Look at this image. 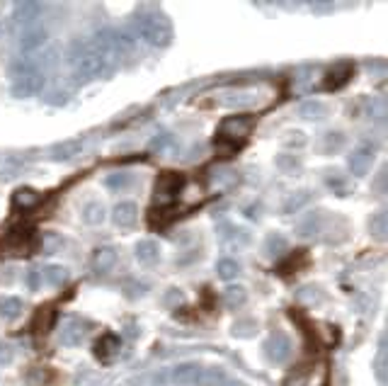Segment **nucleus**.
I'll return each instance as SVG.
<instances>
[{"instance_id":"1","label":"nucleus","mask_w":388,"mask_h":386,"mask_svg":"<svg viewBox=\"0 0 388 386\" xmlns=\"http://www.w3.org/2000/svg\"><path fill=\"white\" fill-rule=\"evenodd\" d=\"M133 32L143 41L153 44V47H165L173 39V27L160 12H136L133 15Z\"/></svg>"},{"instance_id":"2","label":"nucleus","mask_w":388,"mask_h":386,"mask_svg":"<svg viewBox=\"0 0 388 386\" xmlns=\"http://www.w3.org/2000/svg\"><path fill=\"white\" fill-rule=\"evenodd\" d=\"M252 124H255V119H252V117H243V114H233V117H226L224 122H221L219 131H216L214 146H216V149L224 151V153H230L233 149H238L240 141H243L248 134H250Z\"/></svg>"},{"instance_id":"3","label":"nucleus","mask_w":388,"mask_h":386,"mask_svg":"<svg viewBox=\"0 0 388 386\" xmlns=\"http://www.w3.org/2000/svg\"><path fill=\"white\" fill-rule=\"evenodd\" d=\"M224 379L221 369H214V367H204V365H180L177 369L173 372V381L177 386H216Z\"/></svg>"},{"instance_id":"4","label":"nucleus","mask_w":388,"mask_h":386,"mask_svg":"<svg viewBox=\"0 0 388 386\" xmlns=\"http://www.w3.org/2000/svg\"><path fill=\"white\" fill-rule=\"evenodd\" d=\"M182 185H184L182 173H173V170H168V173L158 175V180H155V202H158V206L173 204V202L177 200Z\"/></svg>"},{"instance_id":"5","label":"nucleus","mask_w":388,"mask_h":386,"mask_svg":"<svg viewBox=\"0 0 388 386\" xmlns=\"http://www.w3.org/2000/svg\"><path fill=\"white\" fill-rule=\"evenodd\" d=\"M291 355V340L284 333L270 335V340L265 343V357L274 365H284Z\"/></svg>"},{"instance_id":"6","label":"nucleus","mask_w":388,"mask_h":386,"mask_svg":"<svg viewBox=\"0 0 388 386\" xmlns=\"http://www.w3.org/2000/svg\"><path fill=\"white\" fill-rule=\"evenodd\" d=\"M87 335V328L83 321L78 319H68L66 323L61 325V333H58V340H61V345L73 347V345H80L83 338Z\"/></svg>"},{"instance_id":"7","label":"nucleus","mask_w":388,"mask_h":386,"mask_svg":"<svg viewBox=\"0 0 388 386\" xmlns=\"http://www.w3.org/2000/svg\"><path fill=\"white\" fill-rule=\"evenodd\" d=\"M352 73H354L352 63H347V61L337 63V66H332L330 71H327L325 83H323V85H325V90H340L343 85H347L349 83Z\"/></svg>"},{"instance_id":"8","label":"nucleus","mask_w":388,"mask_h":386,"mask_svg":"<svg viewBox=\"0 0 388 386\" xmlns=\"http://www.w3.org/2000/svg\"><path fill=\"white\" fill-rule=\"evenodd\" d=\"M32 241H34V228L32 226H15L6 236V246L10 250H27V248H32Z\"/></svg>"},{"instance_id":"9","label":"nucleus","mask_w":388,"mask_h":386,"mask_svg":"<svg viewBox=\"0 0 388 386\" xmlns=\"http://www.w3.org/2000/svg\"><path fill=\"white\" fill-rule=\"evenodd\" d=\"M136 217H138V209L131 202H122V204H117L112 211V219L119 228H131L133 224H136Z\"/></svg>"},{"instance_id":"10","label":"nucleus","mask_w":388,"mask_h":386,"mask_svg":"<svg viewBox=\"0 0 388 386\" xmlns=\"http://www.w3.org/2000/svg\"><path fill=\"white\" fill-rule=\"evenodd\" d=\"M117 352H119V338L114 333H105L95 343V357H100L103 362H112V357Z\"/></svg>"},{"instance_id":"11","label":"nucleus","mask_w":388,"mask_h":386,"mask_svg":"<svg viewBox=\"0 0 388 386\" xmlns=\"http://www.w3.org/2000/svg\"><path fill=\"white\" fill-rule=\"evenodd\" d=\"M371 163H374L371 149H357L352 156H349V170H352L354 175H367Z\"/></svg>"},{"instance_id":"12","label":"nucleus","mask_w":388,"mask_h":386,"mask_svg":"<svg viewBox=\"0 0 388 386\" xmlns=\"http://www.w3.org/2000/svg\"><path fill=\"white\" fill-rule=\"evenodd\" d=\"M46 41V30L44 27H30V30H25L22 32V36H20V47H22V52H32V49H36V47H41Z\"/></svg>"},{"instance_id":"13","label":"nucleus","mask_w":388,"mask_h":386,"mask_svg":"<svg viewBox=\"0 0 388 386\" xmlns=\"http://www.w3.org/2000/svg\"><path fill=\"white\" fill-rule=\"evenodd\" d=\"M133 255H136L138 263L153 265L155 260H158V255H160V248H158V243H155V241H141L136 246V250H133Z\"/></svg>"},{"instance_id":"14","label":"nucleus","mask_w":388,"mask_h":386,"mask_svg":"<svg viewBox=\"0 0 388 386\" xmlns=\"http://www.w3.org/2000/svg\"><path fill=\"white\" fill-rule=\"evenodd\" d=\"M54 321H56V311H54V306H41V309L36 311L32 328H34V333H49V330L54 328Z\"/></svg>"},{"instance_id":"15","label":"nucleus","mask_w":388,"mask_h":386,"mask_svg":"<svg viewBox=\"0 0 388 386\" xmlns=\"http://www.w3.org/2000/svg\"><path fill=\"white\" fill-rule=\"evenodd\" d=\"M114 263H117V250L114 248H100L95 253V257H92V268L97 272H109L114 268Z\"/></svg>"},{"instance_id":"16","label":"nucleus","mask_w":388,"mask_h":386,"mask_svg":"<svg viewBox=\"0 0 388 386\" xmlns=\"http://www.w3.org/2000/svg\"><path fill=\"white\" fill-rule=\"evenodd\" d=\"M39 12H41V3L25 0V3H17L15 6V20L22 22V25H30V22H34L39 17Z\"/></svg>"},{"instance_id":"17","label":"nucleus","mask_w":388,"mask_h":386,"mask_svg":"<svg viewBox=\"0 0 388 386\" xmlns=\"http://www.w3.org/2000/svg\"><path fill=\"white\" fill-rule=\"evenodd\" d=\"M297 231H299V236H303V238H308V236H313V233L323 231V214H321V211H311V214H308L303 222H299Z\"/></svg>"},{"instance_id":"18","label":"nucleus","mask_w":388,"mask_h":386,"mask_svg":"<svg viewBox=\"0 0 388 386\" xmlns=\"http://www.w3.org/2000/svg\"><path fill=\"white\" fill-rule=\"evenodd\" d=\"M39 275H41V282H46L49 287H61L68 277L66 268H61V265H49V268L39 270Z\"/></svg>"},{"instance_id":"19","label":"nucleus","mask_w":388,"mask_h":386,"mask_svg":"<svg viewBox=\"0 0 388 386\" xmlns=\"http://www.w3.org/2000/svg\"><path fill=\"white\" fill-rule=\"evenodd\" d=\"M22 301L17 297H3L0 299V319H6V321H15L17 316L22 314Z\"/></svg>"},{"instance_id":"20","label":"nucleus","mask_w":388,"mask_h":386,"mask_svg":"<svg viewBox=\"0 0 388 386\" xmlns=\"http://www.w3.org/2000/svg\"><path fill=\"white\" fill-rule=\"evenodd\" d=\"M286 250H289V243H286V238L279 236V233H272L265 241V255L279 257V255H284Z\"/></svg>"},{"instance_id":"21","label":"nucleus","mask_w":388,"mask_h":386,"mask_svg":"<svg viewBox=\"0 0 388 386\" xmlns=\"http://www.w3.org/2000/svg\"><path fill=\"white\" fill-rule=\"evenodd\" d=\"M83 222L90 224V226L103 224L105 222V206L100 204V202H90V204H85V209H83Z\"/></svg>"},{"instance_id":"22","label":"nucleus","mask_w":388,"mask_h":386,"mask_svg":"<svg viewBox=\"0 0 388 386\" xmlns=\"http://www.w3.org/2000/svg\"><path fill=\"white\" fill-rule=\"evenodd\" d=\"M246 299H248L246 287H228L224 294V304L228 309H240V306L246 304Z\"/></svg>"},{"instance_id":"23","label":"nucleus","mask_w":388,"mask_h":386,"mask_svg":"<svg viewBox=\"0 0 388 386\" xmlns=\"http://www.w3.org/2000/svg\"><path fill=\"white\" fill-rule=\"evenodd\" d=\"M299 114L306 119H321L327 114V107L321 103V100H306V103L299 107Z\"/></svg>"},{"instance_id":"24","label":"nucleus","mask_w":388,"mask_h":386,"mask_svg":"<svg viewBox=\"0 0 388 386\" xmlns=\"http://www.w3.org/2000/svg\"><path fill=\"white\" fill-rule=\"evenodd\" d=\"M240 272V265L235 263L233 257H224V260H219V265H216V275H219L221 279H235Z\"/></svg>"},{"instance_id":"25","label":"nucleus","mask_w":388,"mask_h":386,"mask_svg":"<svg viewBox=\"0 0 388 386\" xmlns=\"http://www.w3.org/2000/svg\"><path fill=\"white\" fill-rule=\"evenodd\" d=\"M41 197L36 195L34 190H30V187H25V190H17L15 197H12V204L15 206H22V209H32V206L39 202Z\"/></svg>"},{"instance_id":"26","label":"nucleus","mask_w":388,"mask_h":386,"mask_svg":"<svg viewBox=\"0 0 388 386\" xmlns=\"http://www.w3.org/2000/svg\"><path fill=\"white\" fill-rule=\"evenodd\" d=\"M80 149H83L80 141H66V144H61V146H56V149H54V158H56V160H68V158H73L76 153H80Z\"/></svg>"},{"instance_id":"27","label":"nucleus","mask_w":388,"mask_h":386,"mask_svg":"<svg viewBox=\"0 0 388 386\" xmlns=\"http://www.w3.org/2000/svg\"><path fill=\"white\" fill-rule=\"evenodd\" d=\"M105 185H107L109 190H114V192H122V190H127V187L131 185V178H129V173H112V175L105 180Z\"/></svg>"},{"instance_id":"28","label":"nucleus","mask_w":388,"mask_h":386,"mask_svg":"<svg viewBox=\"0 0 388 386\" xmlns=\"http://www.w3.org/2000/svg\"><path fill=\"white\" fill-rule=\"evenodd\" d=\"M388 219H386V211H378V214H374L371 222H369V228H371V233L376 238H383L388 231Z\"/></svg>"},{"instance_id":"29","label":"nucleus","mask_w":388,"mask_h":386,"mask_svg":"<svg viewBox=\"0 0 388 386\" xmlns=\"http://www.w3.org/2000/svg\"><path fill=\"white\" fill-rule=\"evenodd\" d=\"M308 202H311V195H308L306 190H301V192H297L294 197H289V200H286L284 211H286V214H291V211H299L303 204H308Z\"/></svg>"},{"instance_id":"30","label":"nucleus","mask_w":388,"mask_h":386,"mask_svg":"<svg viewBox=\"0 0 388 386\" xmlns=\"http://www.w3.org/2000/svg\"><path fill=\"white\" fill-rule=\"evenodd\" d=\"M343 144H345V136L340 134V131H327L325 139H323V149L325 151H330V149L337 151Z\"/></svg>"},{"instance_id":"31","label":"nucleus","mask_w":388,"mask_h":386,"mask_svg":"<svg viewBox=\"0 0 388 386\" xmlns=\"http://www.w3.org/2000/svg\"><path fill=\"white\" fill-rule=\"evenodd\" d=\"M374 372H376V379L381 381V384H386V352H378L376 362H374Z\"/></svg>"},{"instance_id":"32","label":"nucleus","mask_w":388,"mask_h":386,"mask_svg":"<svg viewBox=\"0 0 388 386\" xmlns=\"http://www.w3.org/2000/svg\"><path fill=\"white\" fill-rule=\"evenodd\" d=\"M41 248H44V253H56L58 248H61V238L58 236H44L41 238Z\"/></svg>"},{"instance_id":"33","label":"nucleus","mask_w":388,"mask_h":386,"mask_svg":"<svg viewBox=\"0 0 388 386\" xmlns=\"http://www.w3.org/2000/svg\"><path fill=\"white\" fill-rule=\"evenodd\" d=\"M308 384V372H297L291 374V379L286 381V386H306Z\"/></svg>"},{"instance_id":"34","label":"nucleus","mask_w":388,"mask_h":386,"mask_svg":"<svg viewBox=\"0 0 388 386\" xmlns=\"http://www.w3.org/2000/svg\"><path fill=\"white\" fill-rule=\"evenodd\" d=\"M27 284H30V289H39L41 287L39 270H30V272H27Z\"/></svg>"},{"instance_id":"35","label":"nucleus","mask_w":388,"mask_h":386,"mask_svg":"<svg viewBox=\"0 0 388 386\" xmlns=\"http://www.w3.org/2000/svg\"><path fill=\"white\" fill-rule=\"evenodd\" d=\"M182 301V294L177 292V289H170L168 294H165V306H175Z\"/></svg>"},{"instance_id":"36","label":"nucleus","mask_w":388,"mask_h":386,"mask_svg":"<svg viewBox=\"0 0 388 386\" xmlns=\"http://www.w3.org/2000/svg\"><path fill=\"white\" fill-rule=\"evenodd\" d=\"M168 144H170V134H163V136H160V139H153V141H151V149H153V151H155V149L163 151Z\"/></svg>"},{"instance_id":"37","label":"nucleus","mask_w":388,"mask_h":386,"mask_svg":"<svg viewBox=\"0 0 388 386\" xmlns=\"http://www.w3.org/2000/svg\"><path fill=\"white\" fill-rule=\"evenodd\" d=\"M277 165H279L281 170H286V165H291V168H299V160L297 158L289 160V156H279V158H277Z\"/></svg>"},{"instance_id":"38","label":"nucleus","mask_w":388,"mask_h":386,"mask_svg":"<svg viewBox=\"0 0 388 386\" xmlns=\"http://www.w3.org/2000/svg\"><path fill=\"white\" fill-rule=\"evenodd\" d=\"M374 190H378V192L386 190V170H381V173H378L376 182H374Z\"/></svg>"},{"instance_id":"39","label":"nucleus","mask_w":388,"mask_h":386,"mask_svg":"<svg viewBox=\"0 0 388 386\" xmlns=\"http://www.w3.org/2000/svg\"><path fill=\"white\" fill-rule=\"evenodd\" d=\"M10 350H8V347L6 345H3V347H0V362H10Z\"/></svg>"},{"instance_id":"40","label":"nucleus","mask_w":388,"mask_h":386,"mask_svg":"<svg viewBox=\"0 0 388 386\" xmlns=\"http://www.w3.org/2000/svg\"><path fill=\"white\" fill-rule=\"evenodd\" d=\"M313 10H318V12H327V10H332V6H321V3H316V6H311Z\"/></svg>"},{"instance_id":"41","label":"nucleus","mask_w":388,"mask_h":386,"mask_svg":"<svg viewBox=\"0 0 388 386\" xmlns=\"http://www.w3.org/2000/svg\"><path fill=\"white\" fill-rule=\"evenodd\" d=\"M228 386H246V384H243V381H230Z\"/></svg>"}]
</instances>
